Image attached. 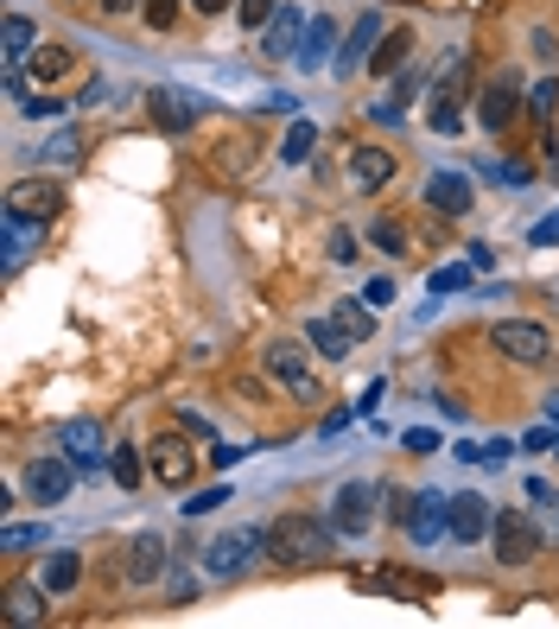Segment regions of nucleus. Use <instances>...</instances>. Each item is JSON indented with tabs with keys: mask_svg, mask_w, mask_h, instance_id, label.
I'll return each instance as SVG.
<instances>
[{
	"mask_svg": "<svg viewBox=\"0 0 559 629\" xmlns=\"http://www.w3.org/2000/svg\"><path fill=\"white\" fill-rule=\"evenodd\" d=\"M305 344H312V350L325 356V363H344V356H350V331L337 325V318H305Z\"/></svg>",
	"mask_w": 559,
	"mask_h": 629,
	"instance_id": "20",
	"label": "nucleus"
},
{
	"mask_svg": "<svg viewBox=\"0 0 559 629\" xmlns=\"http://www.w3.org/2000/svg\"><path fill=\"white\" fill-rule=\"evenodd\" d=\"M235 13H242V32H261L280 13V0H235Z\"/></svg>",
	"mask_w": 559,
	"mask_h": 629,
	"instance_id": "31",
	"label": "nucleus"
},
{
	"mask_svg": "<svg viewBox=\"0 0 559 629\" xmlns=\"http://www.w3.org/2000/svg\"><path fill=\"white\" fill-rule=\"evenodd\" d=\"M508 452H515L508 439H489V445H483V464H496V471H503V464H508Z\"/></svg>",
	"mask_w": 559,
	"mask_h": 629,
	"instance_id": "46",
	"label": "nucleus"
},
{
	"mask_svg": "<svg viewBox=\"0 0 559 629\" xmlns=\"http://www.w3.org/2000/svg\"><path fill=\"white\" fill-rule=\"evenodd\" d=\"M381 32H388V20H381L376 7H369V13H362V20L350 25V39L337 45V57H330V71H337V76H356V71H369V57H376Z\"/></svg>",
	"mask_w": 559,
	"mask_h": 629,
	"instance_id": "6",
	"label": "nucleus"
},
{
	"mask_svg": "<svg viewBox=\"0 0 559 629\" xmlns=\"http://www.w3.org/2000/svg\"><path fill=\"white\" fill-rule=\"evenodd\" d=\"M7 210H20L32 223H51V217L64 210V185H57V178H20V185L7 191Z\"/></svg>",
	"mask_w": 559,
	"mask_h": 629,
	"instance_id": "14",
	"label": "nucleus"
},
{
	"mask_svg": "<svg viewBox=\"0 0 559 629\" xmlns=\"http://www.w3.org/2000/svg\"><path fill=\"white\" fill-rule=\"evenodd\" d=\"M312 153H318V127L293 122V127H286V140H280V159H286V166H305Z\"/></svg>",
	"mask_w": 559,
	"mask_h": 629,
	"instance_id": "28",
	"label": "nucleus"
},
{
	"mask_svg": "<svg viewBox=\"0 0 559 629\" xmlns=\"http://www.w3.org/2000/svg\"><path fill=\"white\" fill-rule=\"evenodd\" d=\"M553 108H559V83L547 76V83H534V90H528V115H540V122H547Z\"/></svg>",
	"mask_w": 559,
	"mask_h": 629,
	"instance_id": "34",
	"label": "nucleus"
},
{
	"mask_svg": "<svg viewBox=\"0 0 559 629\" xmlns=\"http://www.w3.org/2000/svg\"><path fill=\"white\" fill-rule=\"evenodd\" d=\"M381 515H388L394 528H407V515H413V496H407V490H381Z\"/></svg>",
	"mask_w": 559,
	"mask_h": 629,
	"instance_id": "35",
	"label": "nucleus"
},
{
	"mask_svg": "<svg viewBox=\"0 0 559 629\" xmlns=\"http://www.w3.org/2000/svg\"><path fill=\"white\" fill-rule=\"evenodd\" d=\"M140 13H147L152 32H166V25L178 20V0H140Z\"/></svg>",
	"mask_w": 559,
	"mask_h": 629,
	"instance_id": "37",
	"label": "nucleus"
},
{
	"mask_svg": "<svg viewBox=\"0 0 559 629\" xmlns=\"http://www.w3.org/2000/svg\"><path fill=\"white\" fill-rule=\"evenodd\" d=\"M388 178H394V153H388V147H356L350 153V191H356V198L381 191Z\"/></svg>",
	"mask_w": 559,
	"mask_h": 629,
	"instance_id": "17",
	"label": "nucleus"
},
{
	"mask_svg": "<svg viewBox=\"0 0 559 629\" xmlns=\"http://www.w3.org/2000/svg\"><path fill=\"white\" fill-rule=\"evenodd\" d=\"M369 242H376L381 254H394V261H401V254H407V223H401V217H376V223H369Z\"/></svg>",
	"mask_w": 559,
	"mask_h": 629,
	"instance_id": "29",
	"label": "nucleus"
},
{
	"mask_svg": "<svg viewBox=\"0 0 559 629\" xmlns=\"http://www.w3.org/2000/svg\"><path fill=\"white\" fill-rule=\"evenodd\" d=\"M32 541H45V528H7V534H0V547H7V554H20V547H32Z\"/></svg>",
	"mask_w": 559,
	"mask_h": 629,
	"instance_id": "41",
	"label": "nucleus"
},
{
	"mask_svg": "<svg viewBox=\"0 0 559 629\" xmlns=\"http://www.w3.org/2000/svg\"><path fill=\"white\" fill-rule=\"evenodd\" d=\"M267 547V528H242V534H223V541H210L203 547V573L210 579H242L249 573V559Z\"/></svg>",
	"mask_w": 559,
	"mask_h": 629,
	"instance_id": "4",
	"label": "nucleus"
},
{
	"mask_svg": "<svg viewBox=\"0 0 559 629\" xmlns=\"http://www.w3.org/2000/svg\"><path fill=\"white\" fill-rule=\"evenodd\" d=\"M223 503H229V490H223V483H217V490H198L191 503H178V509H184V515L198 522V515H210V509H223Z\"/></svg>",
	"mask_w": 559,
	"mask_h": 629,
	"instance_id": "36",
	"label": "nucleus"
},
{
	"mask_svg": "<svg viewBox=\"0 0 559 629\" xmlns=\"http://www.w3.org/2000/svg\"><path fill=\"white\" fill-rule=\"evenodd\" d=\"M452 528V496L445 490H413V515H407V541L432 547L439 534Z\"/></svg>",
	"mask_w": 559,
	"mask_h": 629,
	"instance_id": "13",
	"label": "nucleus"
},
{
	"mask_svg": "<svg viewBox=\"0 0 559 629\" xmlns=\"http://www.w3.org/2000/svg\"><path fill=\"white\" fill-rule=\"evenodd\" d=\"M71 483H76V464L64 452H45V458L25 464V496H32V503H64Z\"/></svg>",
	"mask_w": 559,
	"mask_h": 629,
	"instance_id": "8",
	"label": "nucleus"
},
{
	"mask_svg": "<svg viewBox=\"0 0 559 629\" xmlns=\"http://www.w3.org/2000/svg\"><path fill=\"white\" fill-rule=\"evenodd\" d=\"M20 108L32 115V122H51V115H64V102H57V96H25Z\"/></svg>",
	"mask_w": 559,
	"mask_h": 629,
	"instance_id": "40",
	"label": "nucleus"
},
{
	"mask_svg": "<svg viewBox=\"0 0 559 629\" xmlns=\"http://www.w3.org/2000/svg\"><path fill=\"white\" fill-rule=\"evenodd\" d=\"M32 39H39V25L25 20V13H7V25H0V51H7V64H25L32 57Z\"/></svg>",
	"mask_w": 559,
	"mask_h": 629,
	"instance_id": "23",
	"label": "nucleus"
},
{
	"mask_svg": "<svg viewBox=\"0 0 559 629\" xmlns=\"http://www.w3.org/2000/svg\"><path fill=\"white\" fill-rule=\"evenodd\" d=\"M159 573H166V541H159V534H140V541H134V559H127V579L152 585Z\"/></svg>",
	"mask_w": 559,
	"mask_h": 629,
	"instance_id": "22",
	"label": "nucleus"
},
{
	"mask_svg": "<svg viewBox=\"0 0 559 629\" xmlns=\"http://www.w3.org/2000/svg\"><path fill=\"white\" fill-rule=\"evenodd\" d=\"M51 159H57V166H76V159H83V140H76V134H57V140H51Z\"/></svg>",
	"mask_w": 559,
	"mask_h": 629,
	"instance_id": "38",
	"label": "nucleus"
},
{
	"mask_svg": "<svg viewBox=\"0 0 559 629\" xmlns=\"http://www.w3.org/2000/svg\"><path fill=\"white\" fill-rule=\"evenodd\" d=\"M76 579H83V554H51L39 585H45L51 598H64V591H76Z\"/></svg>",
	"mask_w": 559,
	"mask_h": 629,
	"instance_id": "24",
	"label": "nucleus"
},
{
	"mask_svg": "<svg viewBox=\"0 0 559 629\" xmlns=\"http://www.w3.org/2000/svg\"><path fill=\"white\" fill-rule=\"evenodd\" d=\"M521 108H528V102H521V76H515V71H503V76H489V83H483L477 115H483V127H489V134H503Z\"/></svg>",
	"mask_w": 559,
	"mask_h": 629,
	"instance_id": "10",
	"label": "nucleus"
},
{
	"mask_svg": "<svg viewBox=\"0 0 559 629\" xmlns=\"http://www.w3.org/2000/svg\"><path fill=\"white\" fill-rule=\"evenodd\" d=\"M39 598H51L45 585H13V591H7V623H39V617H45Z\"/></svg>",
	"mask_w": 559,
	"mask_h": 629,
	"instance_id": "25",
	"label": "nucleus"
},
{
	"mask_svg": "<svg viewBox=\"0 0 559 629\" xmlns=\"http://www.w3.org/2000/svg\"><path fill=\"white\" fill-rule=\"evenodd\" d=\"M147 471L166 490H184V483L198 478V445H191V432L178 427V432H166V439H152L147 445Z\"/></svg>",
	"mask_w": 559,
	"mask_h": 629,
	"instance_id": "2",
	"label": "nucleus"
},
{
	"mask_svg": "<svg viewBox=\"0 0 559 629\" xmlns=\"http://www.w3.org/2000/svg\"><path fill=\"white\" fill-rule=\"evenodd\" d=\"M356 254H362L356 249V235L350 229H337V235H330V261H356Z\"/></svg>",
	"mask_w": 559,
	"mask_h": 629,
	"instance_id": "43",
	"label": "nucleus"
},
{
	"mask_svg": "<svg viewBox=\"0 0 559 629\" xmlns=\"http://www.w3.org/2000/svg\"><path fill=\"white\" fill-rule=\"evenodd\" d=\"M489 344H496L508 363H521V369H534V363L553 356V337H547V325H534V318H503V325L489 331Z\"/></svg>",
	"mask_w": 559,
	"mask_h": 629,
	"instance_id": "3",
	"label": "nucleus"
},
{
	"mask_svg": "<svg viewBox=\"0 0 559 629\" xmlns=\"http://www.w3.org/2000/svg\"><path fill=\"white\" fill-rule=\"evenodd\" d=\"M330 534H337V528L312 522V515H280V522H267V554H274L280 566L325 559V554H330Z\"/></svg>",
	"mask_w": 559,
	"mask_h": 629,
	"instance_id": "1",
	"label": "nucleus"
},
{
	"mask_svg": "<svg viewBox=\"0 0 559 629\" xmlns=\"http://www.w3.org/2000/svg\"><path fill=\"white\" fill-rule=\"evenodd\" d=\"M229 0H198V13H223Z\"/></svg>",
	"mask_w": 559,
	"mask_h": 629,
	"instance_id": "53",
	"label": "nucleus"
},
{
	"mask_svg": "<svg viewBox=\"0 0 559 629\" xmlns=\"http://www.w3.org/2000/svg\"><path fill=\"white\" fill-rule=\"evenodd\" d=\"M64 64H71V51H64V45H51V51L39 45V51H32V76H39V83H51Z\"/></svg>",
	"mask_w": 559,
	"mask_h": 629,
	"instance_id": "32",
	"label": "nucleus"
},
{
	"mask_svg": "<svg viewBox=\"0 0 559 629\" xmlns=\"http://www.w3.org/2000/svg\"><path fill=\"white\" fill-rule=\"evenodd\" d=\"M452 458H464V464H483V445H471V439H457Z\"/></svg>",
	"mask_w": 559,
	"mask_h": 629,
	"instance_id": "51",
	"label": "nucleus"
},
{
	"mask_svg": "<svg viewBox=\"0 0 559 629\" xmlns=\"http://www.w3.org/2000/svg\"><path fill=\"white\" fill-rule=\"evenodd\" d=\"M426 203L432 210H445V217H464V210L477 203V191H471V178L464 172H432L426 178Z\"/></svg>",
	"mask_w": 559,
	"mask_h": 629,
	"instance_id": "18",
	"label": "nucleus"
},
{
	"mask_svg": "<svg viewBox=\"0 0 559 629\" xmlns=\"http://www.w3.org/2000/svg\"><path fill=\"white\" fill-rule=\"evenodd\" d=\"M178 427L191 432V439H210V420H203V413H191V407H184V413H178Z\"/></svg>",
	"mask_w": 559,
	"mask_h": 629,
	"instance_id": "45",
	"label": "nucleus"
},
{
	"mask_svg": "<svg viewBox=\"0 0 559 629\" xmlns=\"http://www.w3.org/2000/svg\"><path fill=\"white\" fill-rule=\"evenodd\" d=\"M108 471H115V483H122V490H140V452H134V445H115Z\"/></svg>",
	"mask_w": 559,
	"mask_h": 629,
	"instance_id": "30",
	"label": "nucleus"
},
{
	"mask_svg": "<svg viewBox=\"0 0 559 629\" xmlns=\"http://www.w3.org/2000/svg\"><path fill=\"white\" fill-rule=\"evenodd\" d=\"M57 452L71 458L76 471H89V478H96L102 464L115 458V452H108V439H102V427H96V420H71V427L57 432Z\"/></svg>",
	"mask_w": 559,
	"mask_h": 629,
	"instance_id": "9",
	"label": "nucleus"
},
{
	"mask_svg": "<svg viewBox=\"0 0 559 629\" xmlns=\"http://www.w3.org/2000/svg\"><path fill=\"white\" fill-rule=\"evenodd\" d=\"M547 445H553V427H534L528 439H521V452H547Z\"/></svg>",
	"mask_w": 559,
	"mask_h": 629,
	"instance_id": "49",
	"label": "nucleus"
},
{
	"mask_svg": "<svg viewBox=\"0 0 559 629\" xmlns=\"http://www.w3.org/2000/svg\"><path fill=\"white\" fill-rule=\"evenodd\" d=\"M489 522H496L489 503L464 490V496H452V528H445V534H452L457 547H477V541H489Z\"/></svg>",
	"mask_w": 559,
	"mask_h": 629,
	"instance_id": "15",
	"label": "nucleus"
},
{
	"mask_svg": "<svg viewBox=\"0 0 559 629\" xmlns=\"http://www.w3.org/2000/svg\"><path fill=\"white\" fill-rule=\"evenodd\" d=\"M407 51H413V39L407 32H381V45H376V57H369V71L376 76H394L407 64Z\"/></svg>",
	"mask_w": 559,
	"mask_h": 629,
	"instance_id": "27",
	"label": "nucleus"
},
{
	"mask_svg": "<svg viewBox=\"0 0 559 629\" xmlns=\"http://www.w3.org/2000/svg\"><path fill=\"white\" fill-rule=\"evenodd\" d=\"M140 0H102V13H134Z\"/></svg>",
	"mask_w": 559,
	"mask_h": 629,
	"instance_id": "52",
	"label": "nucleus"
},
{
	"mask_svg": "<svg viewBox=\"0 0 559 629\" xmlns=\"http://www.w3.org/2000/svg\"><path fill=\"white\" fill-rule=\"evenodd\" d=\"M464 83H471V57H457L452 71L432 83V108H426V122H432V134H457V96H464Z\"/></svg>",
	"mask_w": 559,
	"mask_h": 629,
	"instance_id": "11",
	"label": "nucleus"
},
{
	"mask_svg": "<svg viewBox=\"0 0 559 629\" xmlns=\"http://www.w3.org/2000/svg\"><path fill=\"white\" fill-rule=\"evenodd\" d=\"M426 286L439 293V300H445V293H464V286H471V268H432Z\"/></svg>",
	"mask_w": 559,
	"mask_h": 629,
	"instance_id": "33",
	"label": "nucleus"
},
{
	"mask_svg": "<svg viewBox=\"0 0 559 629\" xmlns=\"http://www.w3.org/2000/svg\"><path fill=\"white\" fill-rule=\"evenodd\" d=\"M362 300H369V305H394V280H369V286H362Z\"/></svg>",
	"mask_w": 559,
	"mask_h": 629,
	"instance_id": "44",
	"label": "nucleus"
},
{
	"mask_svg": "<svg viewBox=\"0 0 559 629\" xmlns=\"http://www.w3.org/2000/svg\"><path fill=\"white\" fill-rule=\"evenodd\" d=\"M305 13L299 7H286V0H280V13L267 25H261V51H267V57H299V32H305Z\"/></svg>",
	"mask_w": 559,
	"mask_h": 629,
	"instance_id": "16",
	"label": "nucleus"
},
{
	"mask_svg": "<svg viewBox=\"0 0 559 629\" xmlns=\"http://www.w3.org/2000/svg\"><path fill=\"white\" fill-rule=\"evenodd\" d=\"M267 376H274L293 401H318V376L305 369V350H293V344H267Z\"/></svg>",
	"mask_w": 559,
	"mask_h": 629,
	"instance_id": "12",
	"label": "nucleus"
},
{
	"mask_svg": "<svg viewBox=\"0 0 559 629\" xmlns=\"http://www.w3.org/2000/svg\"><path fill=\"white\" fill-rule=\"evenodd\" d=\"M76 102H83V108H96V102H108V83H102V76H96V83H83V96H76Z\"/></svg>",
	"mask_w": 559,
	"mask_h": 629,
	"instance_id": "50",
	"label": "nucleus"
},
{
	"mask_svg": "<svg viewBox=\"0 0 559 629\" xmlns=\"http://www.w3.org/2000/svg\"><path fill=\"white\" fill-rule=\"evenodd\" d=\"M203 458H210V464H217V471H229V464H235V458H242V445H210V452H203Z\"/></svg>",
	"mask_w": 559,
	"mask_h": 629,
	"instance_id": "48",
	"label": "nucleus"
},
{
	"mask_svg": "<svg viewBox=\"0 0 559 629\" xmlns=\"http://www.w3.org/2000/svg\"><path fill=\"white\" fill-rule=\"evenodd\" d=\"M489 541H496V559H503V566L540 559V528H534V515H521V509H503V515L489 522Z\"/></svg>",
	"mask_w": 559,
	"mask_h": 629,
	"instance_id": "5",
	"label": "nucleus"
},
{
	"mask_svg": "<svg viewBox=\"0 0 559 629\" xmlns=\"http://www.w3.org/2000/svg\"><path fill=\"white\" fill-rule=\"evenodd\" d=\"M376 496H381L376 483H344V490L330 496V528L344 534V541H356V534L376 522Z\"/></svg>",
	"mask_w": 559,
	"mask_h": 629,
	"instance_id": "7",
	"label": "nucleus"
},
{
	"mask_svg": "<svg viewBox=\"0 0 559 629\" xmlns=\"http://www.w3.org/2000/svg\"><path fill=\"white\" fill-rule=\"evenodd\" d=\"M147 108L166 134H184V127L198 122V102L184 96V90H147Z\"/></svg>",
	"mask_w": 559,
	"mask_h": 629,
	"instance_id": "19",
	"label": "nucleus"
},
{
	"mask_svg": "<svg viewBox=\"0 0 559 629\" xmlns=\"http://www.w3.org/2000/svg\"><path fill=\"white\" fill-rule=\"evenodd\" d=\"M337 57V20H318L305 25V45H299V71H318V64H330Z\"/></svg>",
	"mask_w": 559,
	"mask_h": 629,
	"instance_id": "21",
	"label": "nucleus"
},
{
	"mask_svg": "<svg viewBox=\"0 0 559 629\" xmlns=\"http://www.w3.org/2000/svg\"><path fill=\"white\" fill-rule=\"evenodd\" d=\"M528 496H534L540 509H547V515H553V528H559V490H547V483L534 478V483H528Z\"/></svg>",
	"mask_w": 559,
	"mask_h": 629,
	"instance_id": "42",
	"label": "nucleus"
},
{
	"mask_svg": "<svg viewBox=\"0 0 559 629\" xmlns=\"http://www.w3.org/2000/svg\"><path fill=\"white\" fill-rule=\"evenodd\" d=\"M401 445H407V452H420V458H426V452H439V432H426V427H407V432H401Z\"/></svg>",
	"mask_w": 559,
	"mask_h": 629,
	"instance_id": "39",
	"label": "nucleus"
},
{
	"mask_svg": "<svg viewBox=\"0 0 559 629\" xmlns=\"http://www.w3.org/2000/svg\"><path fill=\"white\" fill-rule=\"evenodd\" d=\"M330 318L350 331L356 344H362V337H376V305H369V300H337V312H330Z\"/></svg>",
	"mask_w": 559,
	"mask_h": 629,
	"instance_id": "26",
	"label": "nucleus"
},
{
	"mask_svg": "<svg viewBox=\"0 0 559 629\" xmlns=\"http://www.w3.org/2000/svg\"><path fill=\"white\" fill-rule=\"evenodd\" d=\"M559 242V217H547V223H534V249H553Z\"/></svg>",
	"mask_w": 559,
	"mask_h": 629,
	"instance_id": "47",
	"label": "nucleus"
},
{
	"mask_svg": "<svg viewBox=\"0 0 559 629\" xmlns=\"http://www.w3.org/2000/svg\"><path fill=\"white\" fill-rule=\"evenodd\" d=\"M547 420H553V427H559V395H553V401H547Z\"/></svg>",
	"mask_w": 559,
	"mask_h": 629,
	"instance_id": "54",
	"label": "nucleus"
}]
</instances>
